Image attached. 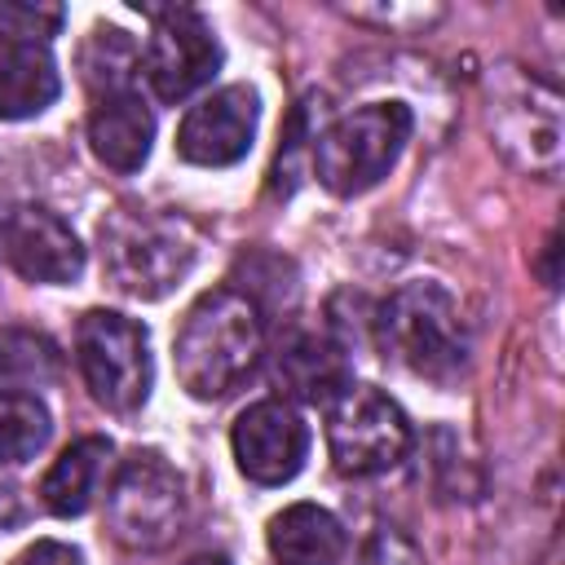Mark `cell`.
Returning <instances> with one entry per match:
<instances>
[{"instance_id": "obj_10", "label": "cell", "mask_w": 565, "mask_h": 565, "mask_svg": "<svg viewBox=\"0 0 565 565\" xmlns=\"http://www.w3.org/2000/svg\"><path fill=\"white\" fill-rule=\"evenodd\" d=\"M230 446L247 481L287 486L309 459V424L287 397H260L234 419Z\"/></svg>"}, {"instance_id": "obj_3", "label": "cell", "mask_w": 565, "mask_h": 565, "mask_svg": "<svg viewBox=\"0 0 565 565\" xmlns=\"http://www.w3.org/2000/svg\"><path fill=\"white\" fill-rule=\"evenodd\" d=\"M97 252L115 291L132 300H163L190 278L199 260V234L172 212L115 207L97 225Z\"/></svg>"}, {"instance_id": "obj_8", "label": "cell", "mask_w": 565, "mask_h": 565, "mask_svg": "<svg viewBox=\"0 0 565 565\" xmlns=\"http://www.w3.org/2000/svg\"><path fill=\"white\" fill-rule=\"evenodd\" d=\"M322 411H327V455L344 477H380L397 468L415 446V428L406 411L375 384H349Z\"/></svg>"}, {"instance_id": "obj_20", "label": "cell", "mask_w": 565, "mask_h": 565, "mask_svg": "<svg viewBox=\"0 0 565 565\" xmlns=\"http://www.w3.org/2000/svg\"><path fill=\"white\" fill-rule=\"evenodd\" d=\"M66 22L62 4H31V0H0V40L9 44H49Z\"/></svg>"}, {"instance_id": "obj_7", "label": "cell", "mask_w": 565, "mask_h": 565, "mask_svg": "<svg viewBox=\"0 0 565 565\" xmlns=\"http://www.w3.org/2000/svg\"><path fill=\"white\" fill-rule=\"evenodd\" d=\"M185 521V477L159 450H132L106 486V530L132 552H159Z\"/></svg>"}, {"instance_id": "obj_6", "label": "cell", "mask_w": 565, "mask_h": 565, "mask_svg": "<svg viewBox=\"0 0 565 565\" xmlns=\"http://www.w3.org/2000/svg\"><path fill=\"white\" fill-rule=\"evenodd\" d=\"M75 366L84 388L110 415H137L154 384L150 335L115 309H88L75 327Z\"/></svg>"}, {"instance_id": "obj_11", "label": "cell", "mask_w": 565, "mask_h": 565, "mask_svg": "<svg viewBox=\"0 0 565 565\" xmlns=\"http://www.w3.org/2000/svg\"><path fill=\"white\" fill-rule=\"evenodd\" d=\"M0 256L26 282H49V287L79 282L88 260L75 230L44 203H18L0 212Z\"/></svg>"}, {"instance_id": "obj_13", "label": "cell", "mask_w": 565, "mask_h": 565, "mask_svg": "<svg viewBox=\"0 0 565 565\" xmlns=\"http://www.w3.org/2000/svg\"><path fill=\"white\" fill-rule=\"evenodd\" d=\"M274 384H278V393H287L296 402L327 406L335 393H344L353 384L344 340L331 331L291 327L274 349Z\"/></svg>"}, {"instance_id": "obj_24", "label": "cell", "mask_w": 565, "mask_h": 565, "mask_svg": "<svg viewBox=\"0 0 565 565\" xmlns=\"http://www.w3.org/2000/svg\"><path fill=\"white\" fill-rule=\"evenodd\" d=\"M13 565H84V556H79V547H71V543L40 539V543H31L26 552H18Z\"/></svg>"}, {"instance_id": "obj_12", "label": "cell", "mask_w": 565, "mask_h": 565, "mask_svg": "<svg viewBox=\"0 0 565 565\" xmlns=\"http://www.w3.org/2000/svg\"><path fill=\"white\" fill-rule=\"evenodd\" d=\"M260 124V93L252 84H225L185 110L177 128V154L194 168H230L247 159Z\"/></svg>"}, {"instance_id": "obj_25", "label": "cell", "mask_w": 565, "mask_h": 565, "mask_svg": "<svg viewBox=\"0 0 565 565\" xmlns=\"http://www.w3.org/2000/svg\"><path fill=\"white\" fill-rule=\"evenodd\" d=\"M556 256H561V234H552L543 243V282L547 287H556Z\"/></svg>"}, {"instance_id": "obj_1", "label": "cell", "mask_w": 565, "mask_h": 565, "mask_svg": "<svg viewBox=\"0 0 565 565\" xmlns=\"http://www.w3.org/2000/svg\"><path fill=\"white\" fill-rule=\"evenodd\" d=\"M265 353V313L252 296H243L234 282L203 291L172 340V366L177 384L194 402H221L230 397L260 362Z\"/></svg>"}, {"instance_id": "obj_23", "label": "cell", "mask_w": 565, "mask_h": 565, "mask_svg": "<svg viewBox=\"0 0 565 565\" xmlns=\"http://www.w3.org/2000/svg\"><path fill=\"white\" fill-rule=\"evenodd\" d=\"M353 565H428V561H424V552H419L406 534H397L393 525H380V530L362 543V552H358Z\"/></svg>"}, {"instance_id": "obj_17", "label": "cell", "mask_w": 565, "mask_h": 565, "mask_svg": "<svg viewBox=\"0 0 565 565\" xmlns=\"http://www.w3.org/2000/svg\"><path fill=\"white\" fill-rule=\"evenodd\" d=\"M62 97V75L49 44H9L0 53V119L22 124Z\"/></svg>"}, {"instance_id": "obj_26", "label": "cell", "mask_w": 565, "mask_h": 565, "mask_svg": "<svg viewBox=\"0 0 565 565\" xmlns=\"http://www.w3.org/2000/svg\"><path fill=\"white\" fill-rule=\"evenodd\" d=\"M18 512H13V490H0V525H9Z\"/></svg>"}, {"instance_id": "obj_16", "label": "cell", "mask_w": 565, "mask_h": 565, "mask_svg": "<svg viewBox=\"0 0 565 565\" xmlns=\"http://www.w3.org/2000/svg\"><path fill=\"white\" fill-rule=\"evenodd\" d=\"M269 556L278 565H340L349 552V534L335 512L318 503H291L269 516Z\"/></svg>"}, {"instance_id": "obj_15", "label": "cell", "mask_w": 565, "mask_h": 565, "mask_svg": "<svg viewBox=\"0 0 565 565\" xmlns=\"http://www.w3.org/2000/svg\"><path fill=\"white\" fill-rule=\"evenodd\" d=\"M110 455H115L110 437H79V441H71V446L53 459V468L44 472V481H40V503H44L53 516H62V521L84 516V512L97 503L102 481L110 477Z\"/></svg>"}, {"instance_id": "obj_28", "label": "cell", "mask_w": 565, "mask_h": 565, "mask_svg": "<svg viewBox=\"0 0 565 565\" xmlns=\"http://www.w3.org/2000/svg\"><path fill=\"white\" fill-rule=\"evenodd\" d=\"M4 375H9V353L0 349V393H4Z\"/></svg>"}, {"instance_id": "obj_5", "label": "cell", "mask_w": 565, "mask_h": 565, "mask_svg": "<svg viewBox=\"0 0 565 565\" xmlns=\"http://www.w3.org/2000/svg\"><path fill=\"white\" fill-rule=\"evenodd\" d=\"M486 124L508 163L552 181L561 172V93L512 62L486 75Z\"/></svg>"}, {"instance_id": "obj_21", "label": "cell", "mask_w": 565, "mask_h": 565, "mask_svg": "<svg viewBox=\"0 0 565 565\" xmlns=\"http://www.w3.org/2000/svg\"><path fill=\"white\" fill-rule=\"evenodd\" d=\"M313 128H309V102H296L291 115H287V128L278 137V159H274V172H269V185L274 194H291L296 181H300V154L313 146Z\"/></svg>"}, {"instance_id": "obj_19", "label": "cell", "mask_w": 565, "mask_h": 565, "mask_svg": "<svg viewBox=\"0 0 565 565\" xmlns=\"http://www.w3.org/2000/svg\"><path fill=\"white\" fill-rule=\"evenodd\" d=\"M79 66H84V84L93 88V97H102V93L137 88L132 75L141 71V53L128 40V31H119V26H93V35H88V44L79 53Z\"/></svg>"}, {"instance_id": "obj_14", "label": "cell", "mask_w": 565, "mask_h": 565, "mask_svg": "<svg viewBox=\"0 0 565 565\" xmlns=\"http://www.w3.org/2000/svg\"><path fill=\"white\" fill-rule=\"evenodd\" d=\"M150 141H154V110L146 106V97L137 88L93 97L88 146H93L97 163H106L119 177L141 172V163L150 159Z\"/></svg>"}, {"instance_id": "obj_4", "label": "cell", "mask_w": 565, "mask_h": 565, "mask_svg": "<svg viewBox=\"0 0 565 565\" xmlns=\"http://www.w3.org/2000/svg\"><path fill=\"white\" fill-rule=\"evenodd\" d=\"M411 132H415V115L402 102H366V106L331 119L309 146L318 185L331 190L335 199L366 194L371 185H380L393 172Z\"/></svg>"}, {"instance_id": "obj_27", "label": "cell", "mask_w": 565, "mask_h": 565, "mask_svg": "<svg viewBox=\"0 0 565 565\" xmlns=\"http://www.w3.org/2000/svg\"><path fill=\"white\" fill-rule=\"evenodd\" d=\"M185 565H230V556H221V552H207V556H194V561H185Z\"/></svg>"}, {"instance_id": "obj_22", "label": "cell", "mask_w": 565, "mask_h": 565, "mask_svg": "<svg viewBox=\"0 0 565 565\" xmlns=\"http://www.w3.org/2000/svg\"><path fill=\"white\" fill-rule=\"evenodd\" d=\"M349 13L358 22H375L384 31H428L446 9L441 4H428V9H419V4H358Z\"/></svg>"}, {"instance_id": "obj_2", "label": "cell", "mask_w": 565, "mask_h": 565, "mask_svg": "<svg viewBox=\"0 0 565 565\" xmlns=\"http://www.w3.org/2000/svg\"><path fill=\"white\" fill-rule=\"evenodd\" d=\"M380 353L428 380V384H455L468 371V322L459 313V300L441 282H406L397 287L371 318Z\"/></svg>"}, {"instance_id": "obj_18", "label": "cell", "mask_w": 565, "mask_h": 565, "mask_svg": "<svg viewBox=\"0 0 565 565\" xmlns=\"http://www.w3.org/2000/svg\"><path fill=\"white\" fill-rule=\"evenodd\" d=\"M53 419L35 393H0V468H18L49 446Z\"/></svg>"}, {"instance_id": "obj_9", "label": "cell", "mask_w": 565, "mask_h": 565, "mask_svg": "<svg viewBox=\"0 0 565 565\" xmlns=\"http://www.w3.org/2000/svg\"><path fill=\"white\" fill-rule=\"evenodd\" d=\"M150 18V40L141 53L146 84L163 106H177L212 84V75L225 62V49L212 31V22L190 4H141Z\"/></svg>"}]
</instances>
